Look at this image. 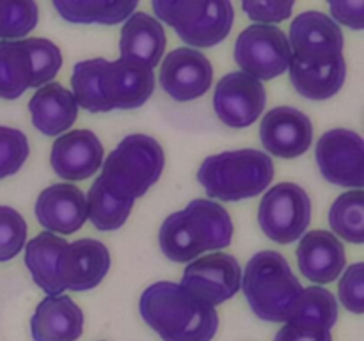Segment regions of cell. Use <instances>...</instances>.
Returning a JSON list of instances; mask_svg holds the SVG:
<instances>
[{"label":"cell","mask_w":364,"mask_h":341,"mask_svg":"<svg viewBox=\"0 0 364 341\" xmlns=\"http://www.w3.org/2000/svg\"><path fill=\"white\" fill-rule=\"evenodd\" d=\"M142 320L162 341H212L219 330V313L171 281L153 283L139 301Z\"/></svg>","instance_id":"cell-1"},{"label":"cell","mask_w":364,"mask_h":341,"mask_svg":"<svg viewBox=\"0 0 364 341\" xmlns=\"http://www.w3.org/2000/svg\"><path fill=\"white\" fill-rule=\"evenodd\" d=\"M231 240V215L212 199H194L183 210L171 213L159 231L160 251L176 263H191L203 252L230 247Z\"/></svg>","instance_id":"cell-2"},{"label":"cell","mask_w":364,"mask_h":341,"mask_svg":"<svg viewBox=\"0 0 364 341\" xmlns=\"http://www.w3.org/2000/svg\"><path fill=\"white\" fill-rule=\"evenodd\" d=\"M240 288L258 318L288 323L302 290L287 258L276 251L256 252L242 274Z\"/></svg>","instance_id":"cell-3"},{"label":"cell","mask_w":364,"mask_h":341,"mask_svg":"<svg viewBox=\"0 0 364 341\" xmlns=\"http://www.w3.org/2000/svg\"><path fill=\"white\" fill-rule=\"evenodd\" d=\"M274 180V162L259 149L223 151L203 160L198 181L208 197L233 202L256 197Z\"/></svg>","instance_id":"cell-4"},{"label":"cell","mask_w":364,"mask_h":341,"mask_svg":"<svg viewBox=\"0 0 364 341\" xmlns=\"http://www.w3.org/2000/svg\"><path fill=\"white\" fill-rule=\"evenodd\" d=\"M156 18L196 48H212L230 36L235 7L230 0H153Z\"/></svg>","instance_id":"cell-5"},{"label":"cell","mask_w":364,"mask_h":341,"mask_svg":"<svg viewBox=\"0 0 364 341\" xmlns=\"http://www.w3.org/2000/svg\"><path fill=\"white\" fill-rule=\"evenodd\" d=\"M164 167L166 153L160 142L151 135L132 134L109 153L100 176L135 201L160 180Z\"/></svg>","instance_id":"cell-6"},{"label":"cell","mask_w":364,"mask_h":341,"mask_svg":"<svg viewBox=\"0 0 364 341\" xmlns=\"http://www.w3.org/2000/svg\"><path fill=\"white\" fill-rule=\"evenodd\" d=\"M258 222L267 238L281 245L297 242L311 224V199L301 185H274L258 208Z\"/></svg>","instance_id":"cell-7"},{"label":"cell","mask_w":364,"mask_h":341,"mask_svg":"<svg viewBox=\"0 0 364 341\" xmlns=\"http://www.w3.org/2000/svg\"><path fill=\"white\" fill-rule=\"evenodd\" d=\"M291 50L288 38L276 25H249L235 43V63L242 73L256 80H272L287 73Z\"/></svg>","instance_id":"cell-8"},{"label":"cell","mask_w":364,"mask_h":341,"mask_svg":"<svg viewBox=\"0 0 364 341\" xmlns=\"http://www.w3.org/2000/svg\"><path fill=\"white\" fill-rule=\"evenodd\" d=\"M315 156L320 173L329 183L355 190L363 188L364 146L358 131L347 128L326 131L316 142Z\"/></svg>","instance_id":"cell-9"},{"label":"cell","mask_w":364,"mask_h":341,"mask_svg":"<svg viewBox=\"0 0 364 341\" xmlns=\"http://www.w3.org/2000/svg\"><path fill=\"white\" fill-rule=\"evenodd\" d=\"M242 284L240 263L226 252L196 258L187 265L181 277V288L210 305H219L237 295Z\"/></svg>","instance_id":"cell-10"},{"label":"cell","mask_w":364,"mask_h":341,"mask_svg":"<svg viewBox=\"0 0 364 341\" xmlns=\"http://www.w3.org/2000/svg\"><path fill=\"white\" fill-rule=\"evenodd\" d=\"M343 32L322 11H304L290 25L288 45L291 57L309 66L333 63L343 55Z\"/></svg>","instance_id":"cell-11"},{"label":"cell","mask_w":364,"mask_h":341,"mask_svg":"<svg viewBox=\"0 0 364 341\" xmlns=\"http://www.w3.org/2000/svg\"><path fill=\"white\" fill-rule=\"evenodd\" d=\"M265 105V85L242 71L224 75L215 85L213 110L226 126H251L262 116Z\"/></svg>","instance_id":"cell-12"},{"label":"cell","mask_w":364,"mask_h":341,"mask_svg":"<svg viewBox=\"0 0 364 341\" xmlns=\"http://www.w3.org/2000/svg\"><path fill=\"white\" fill-rule=\"evenodd\" d=\"M159 80L171 98L187 103L201 98L212 87L213 66L205 53L183 46L164 57Z\"/></svg>","instance_id":"cell-13"},{"label":"cell","mask_w":364,"mask_h":341,"mask_svg":"<svg viewBox=\"0 0 364 341\" xmlns=\"http://www.w3.org/2000/svg\"><path fill=\"white\" fill-rule=\"evenodd\" d=\"M259 139L272 156L297 158L304 155L313 142V123L308 114L294 107H276L263 116Z\"/></svg>","instance_id":"cell-14"},{"label":"cell","mask_w":364,"mask_h":341,"mask_svg":"<svg viewBox=\"0 0 364 341\" xmlns=\"http://www.w3.org/2000/svg\"><path fill=\"white\" fill-rule=\"evenodd\" d=\"M110 252L96 238H80L66 245L59 263L63 290L87 291L98 286L110 270Z\"/></svg>","instance_id":"cell-15"},{"label":"cell","mask_w":364,"mask_h":341,"mask_svg":"<svg viewBox=\"0 0 364 341\" xmlns=\"http://www.w3.org/2000/svg\"><path fill=\"white\" fill-rule=\"evenodd\" d=\"M105 149L91 130H71L60 135L50 151V166L66 181L91 178L102 167Z\"/></svg>","instance_id":"cell-16"},{"label":"cell","mask_w":364,"mask_h":341,"mask_svg":"<svg viewBox=\"0 0 364 341\" xmlns=\"http://www.w3.org/2000/svg\"><path fill=\"white\" fill-rule=\"evenodd\" d=\"M155 91L151 67L117 59L109 63L102 73V92L110 110L139 109Z\"/></svg>","instance_id":"cell-17"},{"label":"cell","mask_w":364,"mask_h":341,"mask_svg":"<svg viewBox=\"0 0 364 341\" xmlns=\"http://www.w3.org/2000/svg\"><path fill=\"white\" fill-rule=\"evenodd\" d=\"M34 213L48 233L73 234L87 220V202L77 185L53 183L36 199Z\"/></svg>","instance_id":"cell-18"},{"label":"cell","mask_w":364,"mask_h":341,"mask_svg":"<svg viewBox=\"0 0 364 341\" xmlns=\"http://www.w3.org/2000/svg\"><path fill=\"white\" fill-rule=\"evenodd\" d=\"M297 263L306 279L315 284H329L345 270L347 254L340 238L331 231L315 229L299 242Z\"/></svg>","instance_id":"cell-19"},{"label":"cell","mask_w":364,"mask_h":341,"mask_svg":"<svg viewBox=\"0 0 364 341\" xmlns=\"http://www.w3.org/2000/svg\"><path fill=\"white\" fill-rule=\"evenodd\" d=\"M34 341H77L84 332V311L68 295L43 298L31 318Z\"/></svg>","instance_id":"cell-20"},{"label":"cell","mask_w":364,"mask_h":341,"mask_svg":"<svg viewBox=\"0 0 364 341\" xmlns=\"http://www.w3.org/2000/svg\"><path fill=\"white\" fill-rule=\"evenodd\" d=\"M166 45L167 38L162 23L151 14L135 11L121 28L119 59L153 70L162 60Z\"/></svg>","instance_id":"cell-21"},{"label":"cell","mask_w":364,"mask_h":341,"mask_svg":"<svg viewBox=\"0 0 364 341\" xmlns=\"http://www.w3.org/2000/svg\"><path fill=\"white\" fill-rule=\"evenodd\" d=\"M32 124L43 135L55 137L73 126L78 116V105L71 91L59 82H50L36 89L28 102Z\"/></svg>","instance_id":"cell-22"},{"label":"cell","mask_w":364,"mask_h":341,"mask_svg":"<svg viewBox=\"0 0 364 341\" xmlns=\"http://www.w3.org/2000/svg\"><path fill=\"white\" fill-rule=\"evenodd\" d=\"M66 245L68 242L63 237L48 231L36 234L25 244V265L46 297L60 295L64 291L59 279V263Z\"/></svg>","instance_id":"cell-23"},{"label":"cell","mask_w":364,"mask_h":341,"mask_svg":"<svg viewBox=\"0 0 364 341\" xmlns=\"http://www.w3.org/2000/svg\"><path fill=\"white\" fill-rule=\"evenodd\" d=\"M288 73L299 94L315 102H323L336 96L343 87L347 78V60L341 55L333 63L309 66L291 57Z\"/></svg>","instance_id":"cell-24"},{"label":"cell","mask_w":364,"mask_h":341,"mask_svg":"<svg viewBox=\"0 0 364 341\" xmlns=\"http://www.w3.org/2000/svg\"><path fill=\"white\" fill-rule=\"evenodd\" d=\"M87 219L98 231L109 233L124 226L134 208V199L124 195L109 183L103 176H98L85 195Z\"/></svg>","instance_id":"cell-25"},{"label":"cell","mask_w":364,"mask_h":341,"mask_svg":"<svg viewBox=\"0 0 364 341\" xmlns=\"http://www.w3.org/2000/svg\"><path fill=\"white\" fill-rule=\"evenodd\" d=\"M60 18L80 25H117L137 11L139 2L130 0H53Z\"/></svg>","instance_id":"cell-26"},{"label":"cell","mask_w":364,"mask_h":341,"mask_svg":"<svg viewBox=\"0 0 364 341\" xmlns=\"http://www.w3.org/2000/svg\"><path fill=\"white\" fill-rule=\"evenodd\" d=\"M338 301L322 286H308L302 290L288 323L308 329L331 330L338 323Z\"/></svg>","instance_id":"cell-27"},{"label":"cell","mask_w":364,"mask_h":341,"mask_svg":"<svg viewBox=\"0 0 364 341\" xmlns=\"http://www.w3.org/2000/svg\"><path fill=\"white\" fill-rule=\"evenodd\" d=\"M32 66L23 41H0V98L16 99L31 89Z\"/></svg>","instance_id":"cell-28"},{"label":"cell","mask_w":364,"mask_h":341,"mask_svg":"<svg viewBox=\"0 0 364 341\" xmlns=\"http://www.w3.org/2000/svg\"><path fill=\"white\" fill-rule=\"evenodd\" d=\"M329 226L334 237L361 245L364 242V192L350 190L341 194L329 210Z\"/></svg>","instance_id":"cell-29"},{"label":"cell","mask_w":364,"mask_h":341,"mask_svg":"<svg viewBox=\"0 0 364 341\" xmlns=\"http://www.w3.org/2000/svg\"><path fill=\"white\" fill-rule=\"evenodd\" d=\"M107 66V60L98 59L80 60L75 64L71 75V87L77 105L87 112H110L102 92V73Z\"/></svg>","instance_id":"cell-30"},{"label":"cell","mask_w":364,"mask_h":341,"mask_svg":"<svg viewBox=\"0 0 364 341\" xmlns=\"http://www.w3.org/2000/svg\"><path fill=\"white\" fill-rule=\"evenodd\" d=\"M21 41H23L32 66L31 87L39 89L53 82L63 66V53H60L59 46L45 38H28L21 39Z\"/></svg>","instance_id":"cell-31"},{"label":"cell","mask_w":364,"mask_h":341,"mask_svg":"<svg viewBox=\"0 0 364 341\" xmlns=\"http://www.w3.org/2000/svg\"><path fill=\"white\" fill-rule=\"evenodd\" d=\"M38 4L32 0H0V41H16L36 28Z\"/></svg>","instance_id":"cell-32"},{"label":"cell","mask_w":364,"mask_h":341,"mask_svg":"<svg viewBox=\"0 0 364 341\" xmlns=\"http://www.w3.org/2000/svg\"><path fill=\"white\" fill-rule=\"evenodd\" d=\"M27 244V222L11 206L0 205V263L11 261Z\"/></svg>","instance_id":"cell-33"},{"label":"cell","mask_w":364,"mask_h":341,"mask_svg":"<svg viewBox=\"0 0 364 341\" xmlns=\"http://www.w3.org/2000/svg\"><path fill=\"white\" fill-rule=\"evenodd\" d=\"M31 146L21 130L0 126V180L13 176L27 162Z\"/></svg>","instance_id":"cell-34"},{"label":"cell","mask_w":364,"mask_h":341,"mask_svg":"<svg viewBox=\"0 0 364 341\" xmlns=\"http://www.w3.org/2000/svg\"><path fill=\"white\" fill-rule=\"evenodd\" d=\"M343 276L338 286V295H340L341 304L345 309L354 315H363L364 311V265L363 263H354L343 270Z\"/></svg>","instance_id":"cell-35"},{"label":"cell","mask_w":364,"mask_h":341,"mask_svg":"<svg viewBox=\"0 0 364 341\" xmlns=\"http://www.w3.org/2000/svg\"><path fill=\"white\" fill-rule=\"evenodd\" d=\"M295 2H279V0H265V2H242L245 16L252 21H258L259 25L281 23L288 20L294 13Z\"/></svg>","instance_id":"cell-36"},{"label":"cell","mask_w":364,"mask_h":341,"mask_svg":"<svg viewBox=\"0 0 364 341\" xmlns=\"http://www.w3.org/2000/svg\"><path fill=\"white\" fill-rule=\"evenodd\" d=\"M331 20L334 23H341L345 27H350L354 31H363L364 28V2L355 0V2H340L333 0L329 2Z\"/></svg>","instance_id":"cell-37"},{"label":"cell","mask_w":364,"mask_h":341,"mask_svg":"<svg viewBox=\"0 0 364 341\" xmlns=\"http://www.w3.org/2000/svg\"><path fill=\"white\" fill-rule=\"evenodd\" d=\"M274 341H333V334L331 330L308 329V327L287 323L284 327H281Z\"/></svg>","instance_id":"cell-38"}]
</instances>
